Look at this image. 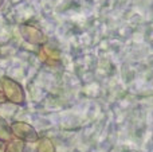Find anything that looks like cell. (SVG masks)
Masks as SVG:
<instances>
[{
  "instance_id": "obj_3",
  "label": "cell",
  "mask_w": 153,
  "mask_h": 152,
  "mask_svg": "<svg viewBox=\"0 0 153 152\" xmlns=\"http://www.w3.org/2000/svg\"><path fill=\"white\" fill-rule=\"evenodd\" d=\"M20 30V35L26 42L31 43V45H40L43 46L46 42H47V37L46 34L42 31L40 28L32 26V24H22L19 27Z\"/></svg>"
},
{
  "instance_id": "obj_7",
  "label": "cell",
  "mask_w": 153,
  "mask_h": 152,
  "mask_svg": "<svg viewBox=\"0 0 153 152\" xmlns=\"http://www.w3.org/2000/svg\"><path fill=\"white\" fill-rule=\"evenodd\" d=\"M36 152H55V147H54L53 142H51L50 139L45 137V139H42L39 142V144H38Z\"/></svg>"
},
{
  "instance_id": "obj_10",
  "label": "cell",
  "mask_w": 153,
  "mask_h": 152,
  "mask_svg": "<svg viewBox=\"0 0 153 152\" xmlns=\"http://www.w3.org/2000/svg\"><path fill=\"white\" fill-rule=\"evenodd\" d=\"M3 1H4V0H0V7H1V5H3Z\"/></svg>"
},
{
  "instance_id": "obj_5",
  "label": "cell",
  "mask_w": 153,
  "mask_h": 152,
  "mask_svg": "<svg viewBox=\"0 0 153 152\" xmlns=\"http://www.w3.org/2000/svg\"><path fill=\"white\" fill-rule=\"evenodd\" d=\"M26 144L20 139H10L4 144V152H24Z\"/></svg>"
},
{
  "instance_id": "obj_8",
  "label": "cell",
  "mask_w": 153,
  "mask_h": 152,
  "mask_svg": "<svg viewBox=\"0 0 153 152\" xmlns=\"http://www.w3.org/2000/svg\"><path fill=\"white\" fill-rule=\"evenodd\" d=\"M5 101H7V100H5V96H4V93H3V92L0 90V105H1V104H4Z\"/></svg>"
},
{
  "instance_id": "obj_9",
  "label": "cell",
  "mask_w": 153,
  "mask_h": 152,
  "mask_svg": "<svg viewBox=\"0 0 153 152\" xmlns=\"http://www.w3.org/2000/svg\"><path fill=\"white\" fill-rule=\"evenodd\" d=\"M0 152H4V142L0 140Z\"/></svg>"
},
{
  "instance_id": "obj_2",
  "label": "cell",
  "mask_w": 153,
  "mask_h": 152,
  "mask_svg": "<svg viewBox=\"0 0 153 152\" xmlns=\"http://www.w3.org/2000/svg\"><path fill=\"white\" fill-rule=\"evenodd\" d=\"M10 128H11V133H12L16 139H20V140H23V142L35 143L39 139L38 132L35 131L34 127L24 123V121H13L10 125Z\"/></svg>"
},
{
  "instance_id": "obj_1",
  "label": "cell",
  "mask_w": 153,
  "mask_h": 152,
  "mask_svg": "<svg viewBox=\"0 0 153 152\" xmlns=\"http://www.w3.org/2000/svg\"><path fill=\"white\" fill-rule=\"evenodd\" d=\"M0 83H1L3 93H4L7 101L12 102L15 105H20V107L26 104V94H24L23 88L19 82H16L15 80L10 77L3 75L0 78Z\"/></svg>"
},
{
  "instance_id": "obj_4",
  "label": "cell",
  "mask_w": 153,
  "mask_h": 152,
  "mask_svg": "<svg viewBox=\"0 0 153 152\" xmlns=\"http://www.w3.org/2000/svg\"><path fill=\"white\" fill-rule=\"evenodd\" d=\"M39 57L43 62L48 65H56L59 63V59H61V55H59V51L54 50L53 47H48V46H45L39 50Z\"/></svg>"
},
{
  "instance_id": "obj_6",
  "label": "cell",
  "mask_w": 153,
  "mask_h": 152,
  "mask_svg": "<svg viewBox=\"0 0 153 152\" xmlns=\"http://www.w3.org/2000/svg\"><path fill=\"white\" fill-rule=\"evenodd\" d=\"M12 137V133H11V128L7 124V121L3 117H0V140L1 142H8V140Z\"/></svg>"
}]
</instances>
